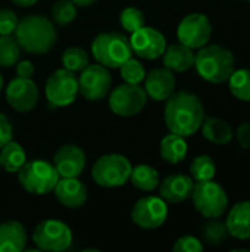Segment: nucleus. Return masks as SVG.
Instances as JSON below:
<instances>
[{
  "mask_svg": "<svg viewBox=\"0 0 250 252\" xmlns=\"http://www.w3.org/2000/svg\"><path fill=\"white\" fill-rule=\"evenodd\" d=\"M164 118L171 133L189 137L202 126L205 118L203 105L200 99L190 92H174L167 99Z\"/></svg>",
  "mask_w": 250,
  "mask_h": 252,
  "instance_id": "f257e3e1",
  "label": "nucleus"
},
{
  "mask_svg": "<svg viewBox=\"0 0 250 252\" xmlns=\"http://www.w3.org/2000/svg\"><path fill=\"white\" fill-rule=\"evenodd\" d=\"M15 38L25 52L32 55H44L55 46L57 34L53 22L46 16L28 15L18 22Z\"/></svg>",
  "mask_w": 250,
  "mask_h": 252,
  "instance_id": "f03ea898",
  "label": "nucleus"
},
{
  "mask_svg": "<svg viewBox=\"0 0 250 252\" xmlns=\"http://www.w3.org/2000/svg\"><path fill=\"white\" fill-rule=\"evenodd\" d=\"M194 66L205 81L220 84L228 81L230 75L234 72L236 59L231 50L220 44H205L196 53Z\"/></svg>",
  "mask_w": 250,
  "mask_h": 252,
  "instance_id": "7ed1b4c3",
  "label": "nucleus"
},
{
  "mask_svg": "<svg viewBox=\"0 0 250 252\" xmlns=\"http://www.w3.org/2000/svg\"><path fill=\"white\" fill-rule=\"evenodd\" d=\"M91 53L97 63L106 68H119L125 61L133 58L130 38L116 31L99 34L91 43Z\"/></svg>",
  "mask_w": 250,
  "mask_h": 252,
  "instance_id": "20e7f679",
  "label": "nucleus"
},
{
  "mask_svg": "<svg viewBox=\"0 0 250 252\" xmlns=\"http://www.w3.org/2000/svg\"><path fill=\"white\" fill-rule=\"evenodd\" d=\"M190 198L196 211L209 220L220 219L228 208V196L224 188L214 182V179L196 182Z\"/></svg>",
  "mask_w": 250,
  "mask_h": 252,
  "instance_id": "39448f33",
  "label": "nucleus"
},
{
  "mask_svg": "<svg viewBox=\"0 0 250 252\" xmlns=\"http://www.w3.org/2000/svg\"><path fill=\"white\" fill-rule=\"evenodd\" d=\"M18 180L21 186L32 195H46L52 192L59 180V174L53 164L34 159L27 161L18 171Z\"/></svg>",
  "mask_w": 250,
  "mask_h": 252,
  "instance_id": "423d86ee",
  "label": "nucleus"
},
{
  "mask_svg": "<svg viewBox=\"0 0 250 252\" xmlns=\"http://www.w3.org/2000/svg\"><path fill=\"white\" fill-rule=\"evenodd\" d=\"M130 161L119 154H109L100 157L91 170L93 180L102 188H119L130 180Z\"/></svg>",
  "mask_w": 250,
  "mask_h": 252,
  "instance_id": "0eeeda50",
  "label": "nucleus"
},
{
  "mask_svg": "<svg viewBox=\"0 0 250 252\" xmlns=\"http://www.w3.org/2000/svg\"><path fill=\"white\" fill-rule=\"evenodd\" d=\"M46 97H47V108L55 109L57 106H68L71 105L78 92V78L75 74L66 68L56 69L46 81Z\"/></svg>",
  "mask_w": 250,
  "mask_h": 252,
  "instance_id": "6e6552de",
  "label": "nucleus"
},
{
  "mask_svg": "<svg viewBox=\"0 0 250 252\" xmlns=\"http://www.w3.org/2000/svg\"><path fill=\"white\" fill-rule=\"evenodd\" d=\"M147 102V93L140 84H121L109 94L111 111L119 117H133L143 111Z\"/></svg>",
  "mask_w": 250,
  "mask_h": 252,
  "instance_id": "1a4fd4ad",
  "label": "nucleus"
},
{
  "mask_svg": "<svg viewBox=\"0 0 250 252\" xmlns=\"http://www.w3.org/2000/svg\"><path fill=\"white\" fill-rule=\"evenodd\" d=\"M32 241L41 251L60 252L71 247L72 233L71 229L59 220H44L34 229Z\"/></svg>",
  "mask_w": 250,
  "mask_h": 252,
  "instance_id": "9d476101",
  "label": "nucleus"
},
{
  "mask_svg": "<svg viewBox=\"0 0 250 252\" xmlns=\"http://www.w3.org/2000/svg\"><path fill=\"white\" fill-rule=\"evenodd\" d=\"M212 35V24L205 13H189L181 19L177 28L180 43L190 49H200L208 44Z\"/></svg>",
  "mask_w": 250,
  "mask_h": 252,
  "instance_id": "9b49d317",
  "label": "nucleus"
},
{
  "mask_svg": "<svg viewBox=\"0 0 250 252\" xmlns=\"http://www.w3.org/2000/svg\"><path fill=\"white\" fill-rule=\"evenodd\" d=\"M112 84V77L106 66L100 63L87 65L78 78V92L87 100H102L108 96Z\"/></svg>",
  "mask_w": 250,
  "mask_h": 252,
  "instance_id": "f8f14e48",
  "label": "nucleus"
},
{
  "mask_svg": "<svg viewBox=\"0 0 250 252\" xmlns=\"http://www.w3.org/2000/svg\"><path fill=\"white\" fill-rule=\"evenodd\" d=\"M168 217V205L162 198L158 196H144L136 202L131 211L133 221L144 229L153 230L165 223Z\"/></svg>",
  "mask_w": 250,
  "mask_h": 252,
  "instance_id": "ddd939ff",
  "label": "nucleus"
},
{
  "mask_svg": "<svg viewBox=\"0 0 250 252\" xmlns=\"http://www.w3.org/2000/svg\"><path fill=\"white\" fill-rule=\"evenodd\" d=\"M130 44L133 53H136L139 58L149 59V61L162 56L167 49L165 35L156 28L144 27V25L137 31L131 32Z\"/></svg>",
  "mask_w": 250,
  "mask_h": 252,
  "instance_id": "4468645a",
  "label": "nucleus"
},
{
  "mask_svg": "<svg viewBox=\"0 0 250 252\" xmlns=\"http://www.w3.org/2000/svg\"><path fill=\"white\" fill-rule=\"evenodd\" d=\"M6 99L15 111L29 112L38 102V87L31 78L16 77L6 89Z\"/></svg>",
  "mask_w": 250,
  "mask_h": 252,
  "instance_id": "2eb2a0df",
  "label": "nucleus"
},
{
  "mask_svg": "<svg viewBox=\"0 0 250 252\" xmlns=\"http://www.w3.org/2000/svg\"><path fill=\"white\" fill-rule=\"evenodd\" d=\"M53 165L59 177H78L85 167V154L77 145H65L55 154Z\"/></svg>",
  "mask_w": 250,
  "mask_h": 252,
  "instance_id": "dca6fc26",
  "label": "nucleus"
},
{
  "mask_svg": "<svg viewBox=\"0 0 250 252\" xmlns=\"http://www.w3.org/2000/svg\"><path fill=\"white\" fill-rule=\"evenodd\" d=\"M144 90L147 93V97L156 102L167 100L175 90L174 72L168 68L152 69L144 77Z\"/></svg>",
  "mask_w": 250,
  "mask_h": 252,
  "instance_id": "f3484780",
  "label": "nucleus"
},
{
  "mask_svg": "<svg viewBox=\"0 0 250 252\" xmlns=\"http://www.w3.org/2000/svg\"><path fill=\"white\" fill-rule=\"evenodd\" d=\"M56 199L66 208H80L87 201V189L77 177H62L55 189Z\"/></svg>",
  "mask_w": 250,
  "mask_h": 252,
  "instance_id": "a211bd4d",
  "label": "nucleus"
},
{
  "mask_svg": "<svg viewBox=\"0 0 250 252\" xmlns=\"http://www.w3.org/2000/svg\"><path fill=\"white\" fill-rule=\"evenodd\" d=\"M194 188V180L186 174L168 176L159 188L161 198L169 204H178L192 196Z\"/></svg>",
  "mask_w": 250,
  "mask_h": 252,
  "instance_id": "6ab92c4d",
  "label": "nucleus"
},
{
  "mask_svg": "<svg viewBox=\"0 0 250 252\" xmlns=\"http://www.w3.org/2000/svg\"><path fill=\"white\" fill-rule=\"evenodd\" d=\"M228 235L236 239H250V201L237 202L225 220Z\"/></svg>",
  "mask_w": 250,
  "mask_h": 252,
  "instance_id": "aec40b11",
  "label": "nucleus"
},
{
  "mask_svg": "<svg viewBox=\"0 0 250 252\" xmlns=\"http://www.w3.org/2000/svg\"><path fill=\"white\" fill-rule=\"evenodd\" d=\"M164 65L172 72H184L194 66V52L193 49L184 46L183 43L171 44L164 52Z\"/></svg>",
  "mask_w": 250,
  "mask_h": 252,
  "instance_id": "412c9836",
  "label": "nucleus"
},
{
  "mask_svg": "<svg viewBox=\"0 0 250 252\" xmlns=\"http://www.w3.org/2000/svg\"><path fill=\"white\" fill-rule=\"evenodd\" d=\"M27 245V232L19 221L0 224V252H19Z\"/></svg>",
  "mask_w": 250,
  "mask_h": 252,
  "instance_id": "4be33fe9",
  "label": "nucleus"
},
{
  "mask_svg": "<svg viewBox=\"0 0 250 252\" xmlns=\"http://www.w3.org/2000/svg\"><path fill=\"white\" fill-rule=\"evenodd\" d=\"M200 127L203 137L214 145H228L234 137L231 126L217 117H205Z\"/></svg>",
  "mask_w": 250,
  "mask_h": 252,
  "instance_id": "5701e85b",
  "label": "nucleus"
},
{
  "mask_svg": "<svg viewBox=\"0 0 250 252\" xmlns=\"http://www.w3.org/2000/svg\"><path fill=\"white\" fill-rule=\"evenodd\" d=\"M159 151H161V157L167 162L175 165V164L181 162L186 158V155H187V143H186L183 136L171 133V134H167L162 139Z\"/></svg>",
  "mask_w": 250,
  "mask_h": 252,
  "instance_id": "b1692460",
  "label": "nucleus"
},
{
  "mask_svg": "<svg viewBox=\"0 0 250 252\" xmlns=\"http://www.w3.org/2000/svg\"><path fill=\"white\" fill-rule=\"evenodd\" d=\"M25 162L27 154L19 143L10 140L0 149V167L7 173H18Z\"/></svg>",
  "mask_w": 250,
  "mask_h": 252,
  "instance_id": "393cba45",
  "label": "nucleus"
},
{
  "mask_svg": "<svg viewBox=\"0 0 250 252\" xmlns=\"http://www.w3.org/2000/svg\"><path fill=\"white\" fill-rule=\"evenodd\" d=\"M130 179L137 189L146 192L155 190L159 185V173L147 164H140L137 167H133Z\"/></svg>",
  "mask_w": 250,
  "mask_h": 252,
  "instance_id": "a878e982",
  "label": "nucleus"
},
{
  "mask_svg": "<svg viewBox=\"0 0 250 252\" xmlns=\"http://www.w3.org/2000/svg\"><path fill=\"white\" fill-rule=\"evenodd\" d=\"M231 94L243 102H250V69H234L228 78Z\"/></svg>",
  "mask_w": 250,
  "mask_h": 252,
  "instance_id": "bb28decb",
  "label": "nucleus"
},
{
  "mask_svg": "<svg viewBox=\"0 0 250 252\" xmlns=\"http://www.w3.org/2000/svg\"><path fill=\"white\" fill-rule=\"evenodd\" d=\"M217 168L215 162L209 155H199L192 161L190 165V177L194 182H203V180H212L215 177Z\"/></svg>",
  "mask_w": 250,
  "mask_h": 252,
  "instance_id": "cd10ccee",
  "label": "nucleus"
},
{
  "mask_svg": "<svg viewBox=\"0 0 250 252\" xmlns=\"http://www.w3.org/2000/svg\"><path fill=\"white\" fill-rule=\"evenodd\" d=\"M21 46L12 35H0V66L9 68L18 62Z\"/></svg>",
  "mask_w": 250,
  "mask_h": 252,
  "instance_id": "c85d7f7f",
  "label": "nucleus"
},
{
  "mask_svg": "<svg viewBox=\"0 0 250 252\" xmlns=\"http://www.w3.org/2000/svg\"><path fill=\"white\" fill-rule=\"evenodd\" d=\"M62 63L63 68L72 72H81L88 65V55L81 47H68L62 53Z\"/></svg>",
  "mask_w": 250,
  "mask_h": 252,
  "instance_id": "c756f323",
  "label": "nucleus"
},
{
  "mask_svg": "<svg viewBox=\"0 0 250 252\" xmlns=\"http://www.w3.org/2000/svg\"><path fill=\"white\" fill-rule=\"evenodd\" d=\"M53 22L66 27L77 18V6L71 0H57L52 7Z\"/></svg>",
  "mask_w": 250,
  "mask_h": 252,
  "instance_id": "7c9ffc66",
  "label": "nucleus"
},
{
  "mask_svg": "<svg viewBox=\"0 0 250 252\" xmlns=\"http://www.w3.org/2000/svg\"><path fill=\"white\" fill-rule=\"evenodd\" d=\"M202 235H203V239L209 245H220V244H222L227 239L228 230H227L225 223H222L218 219H211V221H208L203 226Z\"/></svg>",
  "mask_w": 250,
  "mask_h": 252,
  "instance_id": "2f4dec72",
  "label": "nucleus"
},
{
  "mask_svg": "<svg viewBox=\"0 0 250 252\" xmlns=\"http://www.w3.org/2000/svg\"><path fill=\"white\" fill-rule=\"evenodd\" d=\"M119 69H121V75H122V78H124L125 83L140 84L141 81H144L146 71H144V66L137 59L130 58L128 61H125L119 66Z\"/></svg>",
  "mask_w": 250,
  "mask_h": 252,
  "instance_id": "473e14b6",
  "label": "nucleus"
},
{
  "mask_svg": "<svg viewBox=\"0 0 250 252\" xmlns=\"http://www.w3.org/2000/svg\"><path fill=\"white\" fill-rule=\"evenodd\" d=\"M119 21L125 31L134 32L144 25V13L137 7H127L122 10Z\"/></svg>",
  "mask_w": 250,
  "mask_h": 252,
  "instance_id": "72a5a7b5",
  "label": "nucleus"
},
{
  "mask_svg": "<svg viewBox=\"0 0 250 252\" xmlns=\"http://www.w3.org/2000/svg\"><path fill=\"white\" fill-rule=\"evenodd\" d=\"M18 16L10 9H0V35H12L18 27Z\"/></svg>",
  "mask_w": 250,
  "mask_h": 252,
  "instance_id": "f704fd0d",
  "label": "nucleus"
},
{
  "mask_svg": "<svg viewBox=\"0 0 250 252\" xmlns=\"http://www.w3.org/2000/svg\"><path fill=\"white\" fill-rule=\"evenodd\" d=\"M174 252H202L203 251V245L202 242L194 238V236H181L172 247Z\"/></svg>",
  "mask_w": 250,
  "mask_h": 252,
  "instance_id": "c9c22d12",
  "label": "nucleus"
},
{
  "mask_svg": "<svg viewBox=\"0 0 250 252\" xmlns=\"http://www.w3.org/2000/svg\"><path fill=\"white\" fill-rule=\"evenodd\" d=\"M12 140V126L6 115L0 114V149Z\"/></svg>",
  "mask_w": 250,
  "mask_h": 252,
  "instance_id": "e433bc0d",
  "label": "nucleus"
},
{
  "mask_svg": "<svg viewBox=\"0 0 250 252\" xmlns=\"http://www.w3.org/2000/svg\"><path fill=\"white\" fill-rule=\"evenodd\" d=\"M236 137H237V140L243 149H249L250 151V121H246L237 127Z\"/></svg>",
  "mask_w": 250,
  "mask_h": 252,
  "instance_id": "4c0bfd02",
  "label": "nucleus"
},
{
  "mask_svg": "<svg viewBox=\"0 0 250 252\" xmlns=\"http://www.w3.org/2000/svg\"><path fill=\"white\" fill-rule=\"evenodd\" d=\"M16 74H18V77L31 78V75L34 74V65L29 61H21L16 65Z\"/></svg>",
  "mask_w": 250,
  "mask_h": 252,
  "instance_id": "58836bf2",
  "label": "nucleus"
},
{
  "mask_svg": "<svg viewBox=\"0 0 250 252\" xmlns=\"http://www.w3.org/2000/svg\"><path fill=\"white\" fill-rule=\"evenodd\" d=\"M15 4H18V6H21V7H29V6H32V4H35L38 0H12Z\"/></svg>",
  "mask_w": 250,
  "mask_h": 252,
  "instance_id": "ea45409f",
  "label": "nucleus"
},
{
  "mask_svg": "<svg viewBox=\"0 0 250 252\" xmlns=\"http://www.w3.org/2000/svg\"><path fill=\"white\" fill-rule=\"evenodd\" d=\"M75 6H83V7H87V6H91L94 4L97 0H71Z\"/></svg>",
  "mask_w": 250,
  "mask_h": 252,
  "instance_id": "a19ab883",
  "label": "nucleus"
},
{
  "mask_svg": "<svg viewBox=\"0 0 250 252\" xmlns=\"http://www.w3.org/2000/svg\"><path fill=\"white\" fill-rule=\"evenodd\" d=\"M1 87H3V77L0 75V92H1Z\"/></svg>",
  "mask_w": 250,
  "mask_h": 252,
  "instance_id": "79ce46f5",
  "label": "nucleus"
},
{
  "mask_svg": "<svg viewBox=\"0 0 250 252\" xmlns=\"http://www.w3.org/2000/svg\"><path fill=\"white\" fill-rule=\"evenodd\" d=\"M246 1H250V0H246Z\"/></svg>",
  "mask_w": 250,
  "mask_h": 252,
  "instance_id": "37998d69",
  "label": "nucleus"
},
{
  "mask_svg": "<svg viewBox=\"0 0 250 252\" xmlns=\"http://www.w3.org/2000/svg\"><path fill=\"white\" fill-rule=\"evenodd\" d=\"M0 168H1V167H0Z\"/></svg>",
  "mask_w": 250,
  "mask_h": 252,
  "instance_id": "c03bdc74",
  "label": "nucleus"
}]
</instances>
